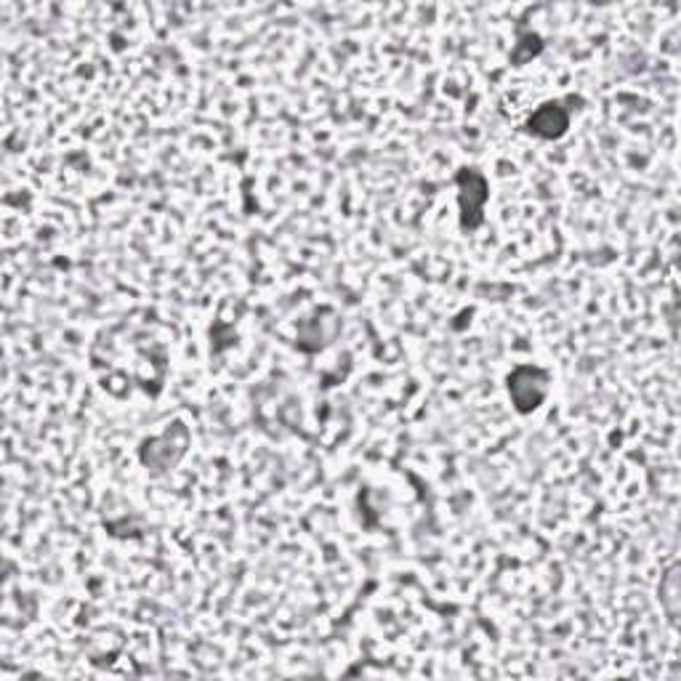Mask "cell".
Masks as SVG:
<instances>
[{
    "instance_id": "1",
    "label": "cell",
    "mask_w": 681,
    "mask_h": 681,
    "mask_svg": "<svg viewBox=\"0 0 681 681\" xmlns=\"http://www.w3.org/2000/svg\"><path fill=\"white\" fill-rule=\"evenodd\" d=\"M458 208H461V227L474 232L485 224V203L490 197L487 178L476 169H463L458 173Z\"/></svg>"
},
{
    "instance_id": "2",
    "label": "cell",
    "mask_w": 681,
    "mask_h": 681,
    "mask_svg": "<svg viewBox=\"0 0 681 681\" xmlns=\"http://www.w3.org/2000/svg\"><path fill=\"white\" fill-rule=\"evenodd\" d=\"M509 394L519 413H532L546 400L549 373L541 368H532V365H522L509 376Z\"/></svg>"
},
{
    "instance_id": "3",
    "label": "cell",
    "mask_w": 681,
    "mask_h": 681,
    "mask_svg": "<svg viewBox=\"0 0 681 681\" xmlns=\"http://www.w3.org/2000/svg\"><path fill=\"white\" fill-rule=\"evenodd\" d=\"M567 128H569V113L559 102L543 104V107H538L528 120V131L541 136V139H559V136L567 134Z\"/></svg>"
}]
</instances>
